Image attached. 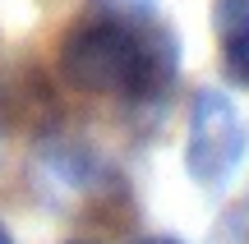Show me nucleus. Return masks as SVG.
Listing matches in <instances>:
<instances>
[{
    "label": "nucleus",
    "mask_w": 249,
    "mask_h": 244,
    "mask_svg": "<svg viewBox=\"0 0 249 244\" xmlns=\"http://www.w3.org/2000/svg\"><path fill=\"white\" fill-rule=\"evenodd\" d=\"M222 244H249V203L231 208V217L222 221Z\"/></svg>",
    "instance_id": "4"
},
{
    "label": "nucleus",
    "mask_w": 249,
    "mask_h": 244,
    "mask_svg": "<svg viewBox=\"0 0 249 244\" xmlns=\"http://www.w3.org/2000/svg\"><path fill=\"white\" fill-rule=\"evenodd\" d=\"M74 244H88V240H74Z\"/></svg>",
    "instance_id": "7"
},
{
    "label": "nucleus",
    "mask_w": 249,
    "mask_h": 244,
    "mask_svg": "<svg viewBox=\"0 0 249 244\" xmlns=\"http://www.w3.org/2000/svg\"><path fill=\"white\" fill-rule=\"evenodd\" d=\"M0 244H14V235H9V226L0 221Z\"/></svg>",
    "instance_id": "6"
},
{
    "label": "nucleus",
    "mask_w": 249,
    "mask_h": 244,
    "mask_svg": "<svg viewBox=\"0 0 249 244\" xmlns=\"http://www.w3.org/2000/svg\"><path fill=\"white\" fill-rule=\"evenodd\" d=\"M249 152V125L235 111V101L222 88H203L189 111V138H185V171L198 189L222 194L235 180Z\"/></svg>",
    "instance_id": "2"
},
{
    "label": "nucleus",
    "mask_w": 249,
    "mask_h": 244,
    "mask_svg": "<svg viewBox=\"0 0 249 244\" xmlns=\"http://www.w3.org/2000/svg\"><path fill=\"white\" fill-rule=\"evenodd\" d=\"M55 69L74 92L88 97L152 101L176 83L180 42L157 9L97 5L60 33Z\"/></svg>",
    "instance_id": "1"
},
{
    "label": "nucleus",
    "mask_w": 249,
    "mask_h": 244,
    "mask_svg": "<svg viewBox=\"0 0 249 244\" xmlns=\"http://www.w3.org/2000/svg\"><path fill=\"white\" fill-rule=\"evenodd\" d=\"M217 46L222 69L249 88V0H217Z\"/></svg>",
    "instance_id": "3"
},
{
    "label": "nucleus",
    "mask_w": 249,
    "mask_h": 244,
    "mask_svg": "<svg viewBox=\"0 0 249 244\" xmlns=\"http://www.w3.org/2000/svg\"><path fill=\"white\" fill-rule=\"evenodd\" d=\"M134 244H180L176 235H143V240H134Z\"/></svg>",
    "instance_id": "5"
}]
</instances>
